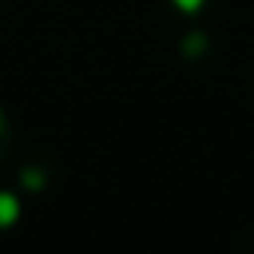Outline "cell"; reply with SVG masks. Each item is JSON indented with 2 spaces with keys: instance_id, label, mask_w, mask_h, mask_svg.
<instances>
[{
  "instance_id": "cell-5",
  "label": "cell",
  "mask_w": 254,
  "mask_h": 254,
  "mask_svg": "<svg viewBox=\"0 0 254 254\" xmlns=\"http://www.w3.org/2000/svg\"><path fill=\"white\" fill-rule=\"evenodd\" d=\"M0 126H3V114H0Z\"/></svg>"
},
{
  "instance_id": "cell-4",
  "label": "cell",
  "mask_w": 254,
  "mask_h": 254,
  "mask_svg": "<svg viewBox=\"0 0 254 254\" xmlns=\"http://www.w3.org/2000/svg\"><path fill=\"white\" fill-rule=\"evenodd\" d=\"M203 45V36L200 33H194V36H189V42H186V51H197Z\"/></svg>"
},
{
  "instance_id": "cell-3",
  "label": "cell",
  "mask_w": 254,
  "mask_h": 254,
  "mask_svg": "<svg viewBox=\"0 0 254 254\" xmlns=\"http://www.w3.org/2000/svg\"><path fill=\"white\" fill-rule=\"evenodd\" d=\"M174 3H177L183 12H194V9H200V3H203V0H174Z\"/></svg>"
},
{
  "instance_id": "cell-1",
  "label": "cell",
  "mask_w": 254,
  "mask_h": 254,
  "mask_svg": "<svg viewBox=\"0 0 254 254\" xmlns=\"http://www.w3.org/2000/svg\"><path fill=\"white\" fill-rule=\"evenodd\" d=\"M15 218H18V200L3 191V194H0V227L12 224Z\"/></svg>"
},
{
  "instance_id": "cell-2",
  "label": "cell",
  "mask_w": 254,
  "mask_h": 254,
  "mask_svg": "<svg viewBox=\"0 0 254 254\" xmlns=\"http://www.w3.org/2000/svg\"><path fill=\"white\" fill-rule=\"evenodd\" d=\"M21 177L27 180V186H30V189H39V186H42V180H45V177H42V174H36V171H24Z\"/></svg>"
}]
</instances>
